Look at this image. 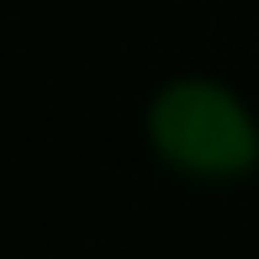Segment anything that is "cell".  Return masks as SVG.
<instances>
[{
	"label": "cell",
	"instance_id": "1",
	"mask_svg": "<svg viewBox=\"0 0 259 259\" xmlns=\"http://www.w3.org/2000/svg\"><path fill=\"white\" fill-rule=\"evenodd\" d=\"M148 143L185 175L228 180L259 159V133L243 101L217 79H175L148 106Z\"/></svg>",
	"mask_w": 259,
	"mask_h": 259
}]
</instances>
